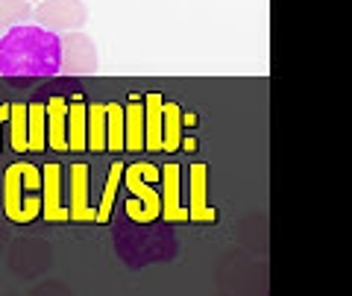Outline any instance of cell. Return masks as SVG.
<instances>
[{"instance_id":"obj_17","label":"cell","mask_w":352,"mask_h":296,"mask_svg":"<svg viewBox=\"0 0 352 296\" xmlns=\"http://www.w3.org/2000/svg\"><path fill=\"white\" fill-rule=\"evenodd\" d=\"M124 170H126L124 161H115L112 168H109V177H106V185H103V200H100V205L94 208V220L97 223H109V217H112L115 196H118L120 182H124Z\"/></svg>"},{"instance_id":"obj_12","label":"cell","mask_w":352,"mask_h":296,"mask_svg":"<svg viewBox=\"0 0 352 296\" xmlns=\"http://www.w3.org/2000/svg\"><path fill=\"white\" fill-rule=\"evenodd\" d=\"M162 103L164 97L159 91L144 94V150H162Z\"/></svg>"},{"instance_id":"obj_23","label":"cell","mask_w":352,"mask_h":296,"mask_svg":"<svg viewBox=\"0 0 352 296\" xmlns=\"http://www.w3.org/2000/svg\"><path fill=\"white\" fill-rule=\"evenodd\" d=\"M182 150H188V152H194L197 150V141L194 138H182V144H179Z\"/></svg>"},{"instance_id":"obj_19","label":"cell","mask_w":352,"mask_h":296,"mask_svg":"<svg viewBox=\"0 0 352 296\" xmlns=\"http://www.w3.org/2000/svg\"><path fill=\"white\" fill-rule=\"evenodd\" d=\"M30 18H32L30 0H0V32L24 24V21H30Z\"/></svg>"},{"instance_id":"obj_18","label":"cell","mask_w":352,"mask_h":296,"mask_svg":"<svg viewBox=\"0 0 352 296\" xmlns=\"http://www.w3.org/2000/svg\"><path fill=\"white\" fill-rule=\"evenodd\" d=\"M106 150H124V106L120 103L106 106Z\"/></svg>"},{"instance_id":"obj_13","label":"cell","mask_w":352,"mask_h":296,"mask_svg":"<svg viewBox=\"0 0 352 296\" xmlns=\"http://www.w3.org/2000/svg\"><path fill=\"white\" fill-rule=\"evenodd\" d=\"M85 115L88 103L82 100V94L68 97V150L82 152L85 150Z\"/></svg>"},{"instance_id":"obj_3","label":"cell","mask_w":352,"mask_h":296,"mask_svg":"<svg viewBox=\"0 0 352 296\" xmlns=\"http://www.w3.org/2000/svg\"><path fill=\"white\" fill-rule=\"evenodd\" d=\"M124 188L129 191L126 200V217L135 223H153L162 217V196H159V168L150 161L126 164L124 170Z\"/></svg>"},{"instance_id":"obj_5","label":"cell","mask_w":352,"mask_h":296,"mask_svg":"<svg viewBox=\"0 0 352 296\" xmlns=\"http://www.w3.org/2000/svg\"><path fill=\"white\" fill-rule=\"evenodd\" d=\"M59 73H97L100 59H97V45L91 36H85L82 30L62 32L59 36Z\"/></svg>"},{"instance_id":"obj_8","label":"cell","mask_w":352,"mask_h":296,"mask_svg":"<svg viewBox=\"0 0 352 296\" xmlns=\"http://www.w3.org/2000/svg\"><path fill=\"white\" fill-rule=\"evenodd\" d=\"M208 164L194 161L191 164V203H188V220L194 223H214L217 212L208 205Z\"/></svg>"},{"instance_id":"obj_6","label":"cell","mask_w":352,"mask_h":296,"mask_svg":"<svg viewBox=\"0 0 352 296\" xmlns=\"http://www.w3.org/2000/svg\"><path fill=\"white\" fill-rule=\"evenodd\" d=\"M88 179H91V170L85 161H74L68 168V220H94V208L88 203Z\"/></svg>"},{"instance_id":"obj_10","label":"cell","mask_w":352,"mask_h":296,"mask_svg":"<svg viewBox=\"0 0 352 296\" xmlns=\"http://www.w3.org/2000/svg\"><path fill=\"white\" fill-rule=\"evenodd\" d=\"M44 112H47V147L65 152L68 150V100L62 94H53L44 103Z\"/></svg>"},{"instance_id":"obj_15","label":"cell","mask_w":352,"mask_h":296,"mask_svg":"<svg viewBox=\"0 0 352 296\" xmlns=\"http://www.w3.org/2000/svg\"><path fill=\"white\" fill-rule=\"evenodd\" d=\"M27 150L32 152L47 150V112H44V103L27 106Z\"/></svg>"},{"instance_id":"obj_20","label":"cell","mask_w":352,"mask_h":296,"mask_svg":"<svg viewBox=\"0 0 352 296\" xmlns=\"http://www.w3.org/2000/svg\"><path fill=\"white\" fill-rule=\"evenodd\" d=\"M9 129H12V150L24 152L27 150V103H12L9 106Z\"/></svg>"},{"instance_id":"obj_14","label":"cell","mask_w":352,"mask_h":296,"mask_svg":"<svg viewBox=\"0 0 352 296\" xmlns=\"http://www.w3.org/2000/svg\"><path fill=\"white\" fill-rule=\"evenodd\" d=\"M182 144V106L162 103V150L176 152Z\"/></svg>"},{"instance_id":"obj_21","label":"cell","mask_w":352,"mask_h":296,"mask_svg":"<svg viewBox=\"0 0 352 296\" xmlns=\"http://www.w3.org/2000/svg\"><path fill=\"white\" fill-rule=\"evenodd\" d=\"M6 120H9V106L0 103V141H3V126H6Z\"/></svg>"},{"instance_id":"obj_22","label":"cell","mask_w":352,"mask_h":296,"mask_svg":"<svg viewBox=\"0 0 352 296\" xmlns=\"http://www.w3.org/2000/svg\"><path fill=\"white\" fill-rule=\"evenodd\" d=\"M197 124V115H191V112H182V126H194Z\"/></svg>"},{"instance_id":"obj_4","label":"cell","mask_w":352,"mask_h":296,"mask_svg":"<svg viewBox=\"0 0 352 296\" xmlns=\"http://www.w3.org/2000/svg\"><path fill=\"white\" fill-rule=\"evenodd\" d=\"M32 18H36L38 27L62 36V32H74L85 27L88 6H85V0H41L32 9Z\"/></svg>"},{"instance_id":"obj_7","label":"cell","mask_w":352,"mask_h":296,"mask_svg":"<svg viewBox=\"0 0 352 296\" xmlns=\"http://www.w3.org/2000/svg\"><path fill=\"white\" fill-rule=\"evenodd\" d=\"M65 194V182H62V170L59 164H44L41 168V217L47 223H62L68 220V208L62 203Z\"/></svg>"},{"instance_id":"obj_2","label":"cell","mask_w":352,"mask_h":296,"mask_svg":"<svg viewBox=\"0 0 352 296\" xmlns=\"http://www.w3.org/2000/svg\"><path fill=\"white\" fill-rule=\"evenodd\" d=\"M3 208L12 223H30L41 214V170L32 161H15L6 168Z\"/></svg>"},{"instance_id":"obj_24","label":"cell","mask_w":352,"mask_h":296,"mask_svg":"<svg viewBox=\"0 0 352 296\" xmlns=\"http://www.w3.org/2000/svg\"><path fill=\"white\" fill-rule=\"evenodd\" d=\"M30 3H36V0H30ZM38 3H41V0H38Z\"/></svg>"},{"instance_id":"obj_9","label":"cell","mask_w":352,"mask_h":296,"mask_svg":"<svg viewBox=\"0 0 352 296\" xmlns=\"http://www.w3.org/2000/svg\"><path fill=\"white\" fill-rule=\"evenodd\" d=\"M159 185H162V217L168 223L188 220V208L179 205V164H162L159 170Z\"/></svg>"},{"instance_id":"obj_16","label":"cell","mask_w":352,"mask_h":296,"mask_svg":"<svg viewBox=\"0 0 352 296\" xmlns=\"http://www.w3.org/2000/svg\"><path fill=\"white\" fill-rule=\"evenodd\" d=\"M85 147L91 152L106 150V106L103 103H88L85 115Z\"/></svg>"},{"instance_id":"obj_11","label":"cell","mask_w":352,"mask_h":296,"mask_svg":"<svg viewBox=\"0 0 352 296\" xmlns=\"http://www.w3.org/2000/svg\"><path fill=\"white\" fill-rule=\"evenodd\" d=\"M124 150H144V94H129L124 106Z\"/></svg>"},{"instance_id":"obj_1","label":"cell","mask_w":352,"mask_h":296,"mask_svg":"<svg viewBox=\"0 0 352 296\" xmlns=\"http://www.w3.org/2000/svg\"><path fill=\"white\" fill-rule=\"evenodd\" d=\"M59 36L38 24H18L0 36V73L50 76L59 73Z\"/></svg>"}]
</instances>
